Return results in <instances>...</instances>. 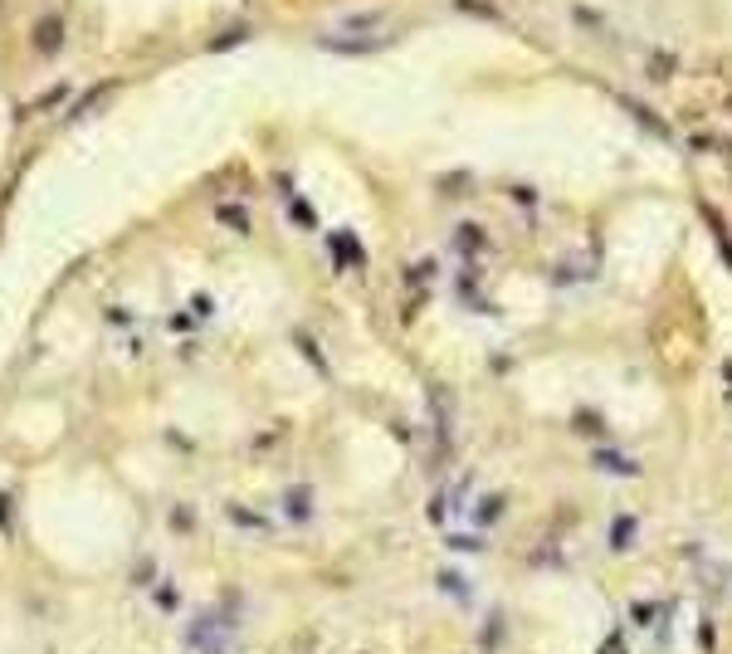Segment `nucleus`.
I'll list each match as a JSON object with an SVG mask.
<instances>
[{"label": "nucleus", "instance_id": "nucleus-2", "mask_svg": "<svg viewBox=\"0 0 732 654\" xmlns=\"http://www.w3.org/2000/svg\"><path fill=\"white\" fill-rule=\"evenodd\" d=\"M221 221H225V225H239V230L249 225V221H245V205H221Z\"/></svg>", "mask_w": 732, "mask_h": 654}, {"label": "nucleus", "instance_id": "nucleus-1", "mask_svg": "<svg viewBox=\"0 0 732 654\" xmlns=\"http://www.w3.org/2000/svg\"><path fill=\"white\" fill-rule=\"evenodd\" d=\"M64 45H69V15H64V10H40L35 25H30V49H35V59H59Z\"/></svg>", "mask_w": 732, "mask_h": 654}]
</instances>
